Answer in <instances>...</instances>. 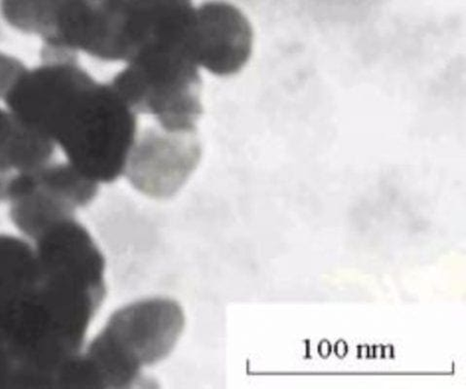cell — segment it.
<instances>
[{"label":"cell","instance_id":"5b68a950","mask_svg":"<svg viewBox=\"0 0 466 389\" xmlns=\"http://www.w3.org/2000/svg\"><path fill=\"white\" fill-rule=\"evenodd\" d=\"M187 43L199 66L218 76L242 71L253 50L252 26L244 13L232 5L213 2L193 7Z\"/></svg>","mask_w":466,"mask_h":389},{"label":"cell","instance_id":"277c9868","mask_svg":"<svg viewBox=\"0 0 466 389\" xmlns=\"http://www.w3.org/2000/svg\"><path fill=\"white\" fill-rule=\"evenodd\" d=\"M201 156L196 130L150 128L137 136L124 175L139 192L151 198L167 199L186 185Z\"/></svg>","mask_w":466,"mask_h":389},{"label":"cell","instance_id":"6da1fadb","mask_svg":"<svg viewBox=\"0 0 466 389\" xmlns=\"http://www.w3.org/2000/svg\"><path fill=\"white\" fill-rule=\"evenodd\" d=\"M137 115L110 83L91 76L60 107L47 137L84 176L111 184L125 173L137 136Z\"/></svg>","mask_w":466,"mask_h":389},{"label":"cell","instance_id":"3957f363","mask_svg":"<svg viewBox=\"0 0 466 389\" xmlns=\"http://www.w3.org/2000/svg\"><path fill=\"white\" fill-rule=\"evenodd\" d=\"M186 318L174 300H141L116 311L83 354L96 388H128L173 352Z\"/></svg>","mask_w":466,"mask_h":389},{"label":"cell","instance_id":"ba28073f","mask_svg":"<svg viewBox=\"0 0 466 389\" xmlns=\"http://www.w3.org/2000/svg\"><path fill=\"white\" fill-rule=\"evenodd\" d=\"M39 281L35 247L15 235L0 234V312L30 294Z\"/></svg>","mask_w":466,"mask_h":389},{"label":"cell","instance_id":"30bf717a","mask_svg":"<svg viewBox=\"0 0 466 389\" xmlns=\"http://www.w3.org/2000/svg\"><path fill=\"white\" fill-rule=\"evenodd\" d=\"M26 69L25 64L16 57L0 52V100L5 101Z\"/></svg>","mask_w":466,"mask_h":389},{"label":"cell","instance_id":"7a4b0ae2","mask_svg":"<svg viewBox=\"0 0 466 389\" xmlns=\"http://www.w3.org/2000/svg\"><path fill=\"white\" fill-rule=\"evenodd\" d=\"M188 18L141 47L110 85L137 114L169 132L195 131L203 114L202 79L187 43Z\"/></svg>","mask_w":466,"mask_h":389},{"label":"cell","instance_id":"52a82bcc","mask_svg":"<svg viewBox=\"0 0 466 389\" xmlns=\"http://www.w3.org/2000/svg\"><path fill=\"white\" fill-rule=\"evenodd\" d=\"M56 145L0 108V177L36 171L49 164Z\"/></svg>","mask_w":466,"mask_h":389},{"label":"cell","instance_id":"9c48e42d","mask_svg":"<svg viewBox=\"0 0 466 389\" xmlns=\"http://www.w3.org/2000/svg\"><path fill=\"white\" fill-rule=\"evenodd\" d=\"M65 0H0V13L14 30L48 41Z\"/></svg>","mask_w":466,"mask_h":389},{"label":"cell","instance_id":"8992f818","mask_svg":"<svg viewBox=\"0 0 466 389\" xmlns=\"http://www.w3.org/2000/svg\"><path fill=\"white\" fill-rule=\"evenodd\" d=\"M106 14L113 37L128 62L161 27L191 0H96Z\"/></svg>","mask_w":466,"mask_h":389}]
</instances>
